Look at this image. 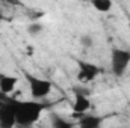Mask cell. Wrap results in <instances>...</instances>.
<instances>
[{"label": "cell", "instance_id": "6da1fadb", "mask_svg": "<svg viewBox=\"0 0 130 128\" xmlns=\"http://www.w3.org/2000/svg\"><path fill=\"white\" fill-rule=\"evenodd\" d=\"M14 110H15V122L17 125L23 128H29L39 119L42 110H44V104L38 102V101H20L15 98H9Z\"/></svg>", "mask_w": 130, "mask_h": 128}, {"label": "cell", "instance_id": "7a4b0ae2", "mask_svg": "<svg viewBox=\"0 0 130 128\" xmlns=\"http://www.w3.org/2000/svg\"><path fill=\"white\" fill-rule=\"evenodd\" d=\"M24 78L27 80L29 83V88H30V94L33 98H44L50 94L52 91V83L45 78H39V77H35L29 72H24Z\"/></svg>", "mask_w": 130, "mask_h": 128}, {"label": "cell", "instance_id": "3957f363", "mask_svg": "<svg viewBox=\"0 0 130 128\" xmlns=\"http://www.w3.org/2000/svg\"><path fill=\"white\" fill-rule=\"evenodd\" d=\"M15 122V110L11 99L6 95L0 98V128H14Z\"/></svg>", "mask_w": 130, "mask_h": 128}, {"label": "cell", "instance_id": "277c9868", "mask_svg": "<svg viewBox=\"0 0 130 128\" xmlns=\"http://www.w3.org/2000/svg\"><path fill=\"white\" fill-rule=\"evenodd\" d=\"M110 59H112V71H113V74L115 75H123L126 68L130 63V51L121 50V48H113L112 54H110Z\"/></svg>", "mask_w": 130, "mask_h": 128}, {"label": "cell", "instance_id": "5b68a950", "mask_svg": "<svg viewBox=\"0 0 130 128\" xmlns=\"http://www.w3.org/2000/svg\"><path fill=\"white\" fill-rule=\"evenodd\" d=\"M77 66H79V75L77 77L80 81H85V83L92 81L100 72H103V69H100L97 65L85 62V60H77Z\"/></svg>", "mask_w": 130, "mask_h": 128}, {"label": "cell", "instance_id": "8992f818", "mask_svg": "<svg viewBox=\"0 0 130 128\" xmlns=\"http://www.w3.org/2000/svg\"><path fill=\"white\" fill-rule=\"evenodd\" d=\"M17 81H18L17 77L0 72V94L2 95L12 94L14 89H15V86H17Z\"/></svg>", "mask_w": 130, "mask_h": 128}, {"label": "cell", "instance_id": "52a82bcc", "mask_svg": "<svg viewBox=\"0 0 130 128\" xmlns=\"http://www.w3.org/2000/svg\"><path fill=\"white\" fill-rule=\"evenodd\" d=\"M89 107H91V102H89V99L86 98L85 94H76L74 104H73V112H74L76 115H83V113H86Z\"/></svg>", "mask_w": 130, "mask_h": 128}, {"label": "cell", "instance_id": "ba28073f", "mask_svg": "<svg viewBox=\"0 0 130 128\" xmlns=\"http://www.w3.org/2000/svg\"><path fill=\"white\" fill-rule=\"evenodd\" d=\"M101 122H103V119L100 116H94V115L83 116L79 121V128H100Z\"/></svg>", "mask_w": 130, "mask_h": 128}, {"label": "cell", "instance_id": "9c48e42d", "mask_svg": "<svg viewBox=\"0 0 130 128\" xmlns=\"http://www.w3.org/2000/svg\"><path fill=\"white\" fill-rule=\"evenodd\" d=\"M91 5L98 12H109L110 8H112V2H109V0H92Z\"/></svg>", "mask_w": 130, "mask_h": 128}, {"label": "cell", "instance_id": "30bf717a", "mask_svg": "<svg viewBox=\"0 0 130 128\" xmlns=\"http://www.w3.org/2000/svg\"><path fill=\"white\" fill-rule=\"evenodd\" d=\"M53 128H73V124L64 121V119L59 118V116H55V118H53Z\"/></svg>", "mask_w": 130, "mask_h": 128}, {"label": "cell", "instance_id": "8fae6325", "mask_svg": "<svg viewBox=\"0 0 130 128\" xmlns=\"http://www.w3.org/2000/svg\"><path fill=\"white\" fill-rule=\"evenodd\" d=\"M27 32L30 33V35H38V33L42 32V26H41L39 23H33V24H29V27H27Z\"/></svg>", "mask_w": 130, "mask_h": 128}, {"label": "cell", "instance_id": "7c38bea8", "mask_svg": "<svg viewBox=\"0 0 130 128\" xmlns=\"http://www.w3.org/2000/svg\"><path fill=\"white\" fill-rule=\"evenodd\" d=\"M80 44H82L85 48H89V47L94 44V41H92V38H91L89 35H83V36H80Z\"/></svg>", "mask_w": 130, "mask_h": 128}, {"label": "cell", "instance_id": "4fadbf2b", "mask_svg": "<svg viewBox=\"0 0 130 128\" xmlns=\"http://www.w3.org/2000/svg\"><path fill=\"white\" fill-rule=\"evenodd\" d=\"M3 20V14H2V9H0V21Z\"/></svg>", "mask_w": 130, "mask_h": 128}]
</instances>
